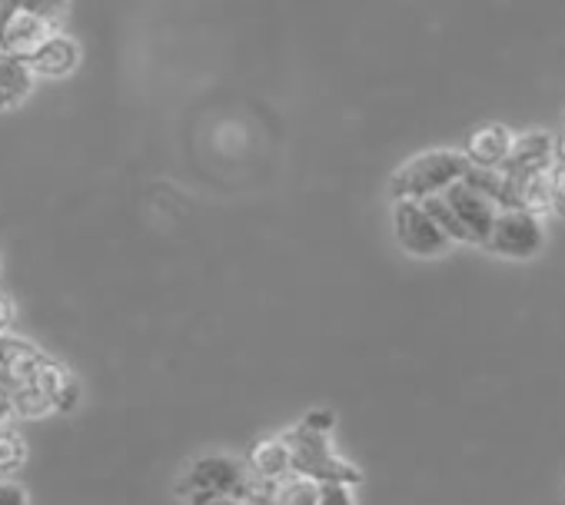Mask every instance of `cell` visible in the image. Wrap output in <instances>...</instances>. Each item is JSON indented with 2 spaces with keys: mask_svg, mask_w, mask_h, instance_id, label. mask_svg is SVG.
<instances>
[{
  "mask_svg": "<svg viewBox=\"0 0 565 505\" xmlns=\"http://www.w3.org/2000/svg\"><path fill=\"white\" fill-rule=\"evenodd\" d=\"M552 140L555 137L545 130H529L522 137H512L509 160L502 163V170L509 176H532L552 170Z\"/></svg>",
  "mask_w": 565,
  "mask_h": 505,
  "instance_id": "10",
  "label": "cell"
},
{
  "mask_svg": "<svg viewBox=\"0 0 565 505\" xmlns=\"http://www.w3.org/2000/svg\"><path fill=\"white\" fill-rule=\"evenodd\" d=\"M393 233H396L399 246L409 253V257H419V260L443 257V253L452 246L449 236L423 209V203H413V200H396L393 203Z\"/></svg>",
  "mask_w": 565,
  "mask_h": 505,
  "instance_id": "6",
  "label": "cell"
},
{
  "mask_svg": "<svg viewBox=\"0 0 565 505\" xmlns=\"http://www.w3.org/2000/svg\"><path fill=\"white\" fill-rule=\"evenodd\" d=\"M469 170V160L462 157V150H426L416 153L413 160H406L393 180H390V193L393 200H413L423 203L429 196L446 193L452 183H459Z\"/></svg>",
  "mask_w": 565,
  "mask_h": 505,
  "instance_id": "1",
  "label": "cell"
},
{
  "mask_svg": "<svg viewBox=\"0 0 565 505\" xmlns=\"http://www.w3.org/2000/svg\"><path fill=\"white\" fill-rule=\"evenodd\" d=\"M279 439L287 442V452H290V475L310 479L317 485H323V482H337V485L363 482V472L333 452L330 436H317V432H307L303 426H297V429H287Z\"/></svg>",
  "mask_w": 565,
  "mask_h": 505,
  "instance_id": "2",
  "label": "cell"
},
{
  "mask_svg": "<svg viewBox=\"0 0 565 505\" xmlns=\"http://www.w3.org/2000/svg\"><path fill=\"white\" fill-rule=\"evenodd\" d=\"M0 505H28V492L14 479H0Z\"/></svg>",
  "mask_w": 565,
  "mask_h": 505,
  "instance_id": "19",
  "label": "cell"
},
{
  "mask_svg": "<svg viewBox=\"0 0 565 505\" xmlns=\"http://www.w3.org/2000/svg\"><path fill=\"white\" fill-rule=\"evenodd\" d=\"M34 90V74L28 71L24 61L0 54V110L21 107Z\"/></svg>",
  "mask_w": 565,
  "mask_h": 505,
  "instance_id": "13",
  "label": "cell"
},
{
  "mask_svg": "<svg viewBox=\"0 0 565 505\" xmlns=\"http://www.w3.org/2000/svg\"><path fill=\"white\" fill-rule=\"evenodd\" d=\"M542 246H545L542 219L525 209H515V206L495 213L492 229L482 243V249L495 253V257H505V260H532Z\"/></svg>",
  "mask_w": 565,
  "mask_h": 505,
  "instance_id": "5",
  "label": "cell"
},
{
  "mask_svg": "<svg viewBox=\"0 0 565 505\" xmlns=\"http://www.w3.org/2000/svg\"><path fill=\"white\" fill-rule=\"evenodd\" d=\"M509 147H512V133L502 123H482L469 133L462 157L476 170H502V163L509 160Z\"/></svg>",
  "mask_w": 565,
  "mask_h": 505,
  "instance_id": "11",
  "label": "cell"
},
{
  "mask_svg": "<svg viewBox=\"0 0 565 505\" xmlns=\"http://www.w3.org/2000/svg\"><path fill=\"white\" fill-rule=\"evenodd\" d=\"M14 386L8 379H0V426H4L14 416Z\"/></svg>",
  "mask_w": 565,
  "mask_h": 505,
  "instance_id": "20",
  "label": "cell"
},
{
  "mask_svg": "<svg viewBox=\"0 0 565 505\" xmlns=\"http://www.w3.org/2000/svg\"><path fill=\"white\" fill-rule=\"evenodd\" d=\"M11 396H14V416H24V419H44V416H51V412H54V409H51V402H47V396H44L31 379L18 383Z\"/></svg>",
  "mask_w": 565,
  "mask_h": 505,
  "instance_id": "15",
  "label": "cell"
},
{
  "mask_svg": "<svg viewBox=\"0 0 565 505\" xmlns=\"http://www.w3.org/2000/svg\"><path fill=\"white\" fill-rule=\"evenodd\" d=\"M190 505H249V502L226 498V495H190Z\"/></svg>",
  "mask_w": 565,
  "mask_h": 505,
  "instance_id": "22",
  "label": "cell"
},
{
  "mask_svg": "<svg viewBox=\"0 0 565 505\" xmlns=\"http://www.w3.org/2000/svg\"><path fill=\"white\" fill-rule=\"evenodd\" d=\"M317 505H353V492H350V485L323 482V485H320V502H317Z\"/></svg>",
  "mask_w": 565,
  "mask_h": 505,
  "instance_id": "18",
  "label": "cell"
},
{
  "mask_svg": "<svg viewBox=\"0 0 565 505\" xmlns=\"http://www.w3.org/2000/svg\"><path fill=\"white\" fill-rule=\"evenodd\" d=\"M307 432H317V436H330L333 429H337V416L330 412V409H313V412H307L303 416V422H300Z\"/></svg>",
  "mask_w": 565,
  "mask_h": 505,
  "instance_id": "17",
  "label": "cell"
},
{
  "mask_svg": "<svg viewBox=\"0 0 565 505\" xmlns=\"http://www.w3.org/2000/svg\"><path fill=\"white\" fill-rule=\"evenodd\" d=\"M246 469L253 479H263V482H282L290 475V452H287V442L279 436L276 439H259L256 445H249L246 452Z\"/></svg>",
  "mask_w": 565,
  "mask_h": 505,
  "instance_id": "12",
  "label": "cell"
},
{
  "mask_svg": "<svg viewBox=\"0 0 565 505\" xmlns=\"http://www.w3.org/2000/svg\"><path fill=\"white\" fill-rule=\"evenodd\" d=\"M11 326H14V300L0 290V336H4Z\"/></svg>",
  "mask_w": 565,
  "mask_h": 505,
  "instance_id": "21",
  "label": "cell"
},
{
  "mask_svg": "<svg viewBox=\"0 0 565 505\" xmlns=\"http://www.w3.org/2000/svg\"><path fill=\"white\" fill-rule=\"evenodd\" d=\"M28 379L47 396V402H51L54 412H74V409H77V402H81V383H77L74 373H71L67 366H61L57 359L41 356Z\"/></svg>",
  "mask_w": 565,
  "mask_h": 505,
  "instance_id": "9",
  "label": "cell"
},
{
  "mask_svg": "<svg viewBox=\"0 0 565 505\" xmlns=\"http://www.w3.org/2000/svg\"><path fill=\"white\" fill-rule=\"evenodd\" d=\"M28 462V442L21 432L0 426V479H8L11 472H18Z\"/></svg>",
  "mask_w": 565,
  "mask_h": 505,
  "instance_id": "16",
  "label": "cell"
},
{
  "mask_svg": "<svg viewBox=\"0 0 565 505\" xmlns=\"http://www.w3.org/2000/svg\"><path fill=\"white\" fill-rule=\"evenodd\" d=\"M253 475L249 469L233 455H203L186 465V472L177 482V492L183 498L190 495H226V498H249Z\"/></svg>",
  "mask_w": 565,
  "mask_h": 505,
  "instance_id": "4",
  "label": "cell"
},
{
  "mask_svg": "<svg viewBox=\"0 0 565 505\" xmlns=\"http://www.w3.org/2000/svg\"><path fill=\"white\" fill-rule=\"evenodd\" d=\"M0 14H4V4H0Z\"/></svg>",
  "mask_w": 565,
  "mask_h": 505,
  "instance_id": "23",
  "label": "cell"
},
{
  "mask_svg": "<svg viewBox=\"0 0 565 505\" xmlns=\"http://www.w3.org/2000/svg\"><path fill=\"white\" fill-rule=\"evenodd\" d=\"M81 44L71 37V34H61L54 31L31 57H28V71L38 77H47V80H61V77H71L77 67H81Z\"/></svg>",
  "mask_w": 565,
  "mask_h": 505,
  "instance_id": "8",
  "label": "cell"
},
{
  "mask_svg": "<svg viewBox=\"0 0 565 505\" xmlns=\"http://www.w3.org/2000/svg\"><path fill=\"white\" fill-rule=\"evenodd\" d=\"M64 11L67 4H14V0H4V14H0V54L28 64V57L57 31V14Z\"/></svg>",
  "mask_w": 565,
  "mask_h": 505,
  "instance_id": "3",
  "label": "cell"
},
{
  "mask_svg": "<svg viewBox=\"0 0 565 505\" xmlns=\"http://www.w3.org/2000/svg\"><path fill=\"white\" fill-rule=\"evenodd\" d=\"M320 502V485L300 475H287L282 482H276L273 492V505H317Z\"/></svg>",
  "mask_w": 565,
  "mask_h": 505,
  "instance_id": "14",
  "label": "cell"
},
{
  "mask_svg": "<svg viewBox=\"0 0 565 505\" xmlns=\"http://www.w3.org/2000/svg\"><path fill=\"white\" fill-rule=\"evenodd\" d=\"M439 200L446 203V209L459 223L462 239L472 243V246H482L486 236H489V229H492V219L499 213V203L492 196H486L479 186H472L466 176L459 183H452L446 193H439Z\"/></svg>",
  "mask_w": 565,
  "mask_h": 505,
  "instance_id": "7",
  "label": "cell"
}]
</instances>
